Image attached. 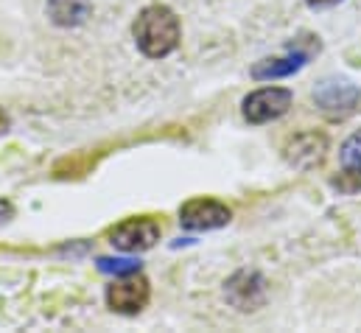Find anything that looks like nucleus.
<instances>
[{"mask_svg":"<svg viewBox=\"0 0 361 333\" xmlns=\"http://www.w3.org/2000/svg\"><path fill=\"white\" fill-rule=\"evenodd\" d=\"M140 260L137 258H98V269L104 272V274H115V277H121V274H140Z\"/></svg>","mask_w":361,"mask_h":333,"instance_id":"nucleus-12","label":"nucleus"},{"mask_svg":"<svg viewBox=\"0 0 361 333\" xmlns=\"http://www.w3.org/2000/svg\"><path fill=\"white\" fill-rule=\"evenodd\" d=\"M149 294H152V289H149V280L146 277L126 274V280L112 283L106 289V303L118 314H137L140 308H146Z\"/></svg>","mask_w":361,"mask_h":333,"instance_id":"nucleus-7","label":"nucleus"},{"mask_svg":"<svg viewBox=\"0 0 361 333\" xmlns=\"http://www.w3.org/2000/svg\"><path fill=\"white\" fill-rule=\"evenodd\" d=\"M132 34L146 56L163 59L180 45V20L169 6H146L135 20Z\"/></svg>","mask_w":361,"mask_h":333,"instance_id":"nucleus-1","label":"nucleus"},{"mask_svg":"<svg viewBox=\"0 0 361 333\" xmlns=\"http://www.w3.org/2000/svg\"><path fill=\"white\" fill-rule=\"evenodd\" d=\"M8 126H11V121H8V115H6L3 109H0V138H3L6 132H8Z\"/></svg>","mask_w":361,"mask_h":333,"instance_id":"nucleus-14","label":"nucleus"},{"mask_svg":"<svg viewBox=\"0 0 361 333\" xmlns=\"http://www.w3.org/2000/svg\"><path fill=\"white\" fill-rule=\"evenodd\" d=\"M291 107V92L286 87H264L244 98V118L250 123H269L274 118L286 115Z\"/></svg>","mask_w":361,"mask_h":333,"instance_id":"nucleus-3","label":"nucleus"},{"mask_svg":"<svg viewBox=\"0 0 361 333\" xmlns=\"http://www.w3.org/2000/svg\"><path fill=\"white\" fill-rule=\"evenodd\" d=\"M311 54L305 51H297V54H288V56H280V59H261L258 65H252L250 76L255 82H271V79H286L291 73H297L305 62H308Z\"/></svg>","mask_w":361,"mask_h":333,"instance_id":"nucleus-10","label":"nucleus"},{"mask_svg":"<svg viewBox=\"0 0 361 333\" xmlns=\"http://www.w3.org/2000/svg\"><path fill=\"white\" fill-rule=\"evenodd\" d=\"M14 216V205L11 202H6V199H0V224L3 222H8Z\"/></svg>","mask_w":361,"mask_h":333,"instance_id":"nucleus-13","label":"nucleus"},{"mask_svg":"<svg viewBox=\"0 0 361 333\" xmlns=\"http://www.w3.org/2000/svg\"><path fill=\"white\" fill-rule=\"evenodd\" d=\"M361 90L348 79H322L314 87V104L328 118H348L356 112Z\"/></svg>","mask_w":361,"mask_h":333,"instance_id":"nucleus-2","label":"nucleus"},{"mask_svg":"<svg viewBox=\"0 0 361 333\" xmlns=\"http://www.w3.org/2000/svg\"><path fill=\"white\" fill-rule=\"evenodd\" d=\"M339 163H342V174L336 179V188H342V190H361V129L353 132L342 143Z\"/></svg>","mask_w":361,"mask_h":333,"instance_id":"nucleus-9","label":"nucleus"},{"mask_svg":"<svg viewBox=\"0 0 361 333\" xmlns=\"http://www.w3.org/2000/svg\"><path fill=\"white\" fill-rule=\"evenodd\" d=\"M90 11H92L90 0H48L45 3V14L59 28H76V25H82L90 17Z\"/></svg>","mask_w":361,"mask_h":333,"instance_id":"nucleus-11","label":"nucleus"},{"mask_svg":"<svg viewBox=\"0 0 361 333\" xmlns=\"http://www.w3.org/2000/svg\"><path fill=\"white\" fill-rule=\"evenodd\" d=\"M160 238V224L154 219H126L109 233V244L121 252H143Z\"/></svg>","mask_w":361,"mask_h":333,"instance_id":"nucleus-4","label":"nucleus"},{"mask_svg":"<svg viewBox=\"0 0 361 333\" xmlns=\"http://www.w3.org/2000/svg\"><path fill=\"white\" fill-rule=\"evenodd\" d=\"M227 300L238 308V311H255L258 305H264L267 300V280L258 274V272H235L230 280H227Z\"/></svg>","mask_w":361,"mask_h":333,"instance_id":"nucleus-6","label":"nucleus"},{"mask_svg":"<svg viewBox=\"0 0 361 333\" xmlns=\"http://www.w3.org/2000/svg\"><path fill=\"white\" fill-rule=\"evenodd\" d=\"M305 3H308V6H317V8H319V6H334V3H339V0H305Z\"/></svg>","mask_w":361,"mask_h":333,"instance_id":"nucleus-15","label":"nucleus"},{"mask_svg":"<svg viewBox=\"0 0 361 333\" xmlns=\"http://www.w3.org/2000/svg\"><path fill=\"white\" fill-rule=\"evenodd\" d=\"M233 213L227 205L216 202V199H190L180 207V222L185 230H219L224 224H230Z\"/></svg>","mask_w":361,"mask_h":333,"instance_id":"nucleus-5","label":"nucleus"},{"mask_svg":"<svg viewBox=\"0 0 361 333\" xmlns=\"http://www.w3.org/2000/svg\"><path fill=\"white\" fill-rule=\"evenodd\" d=\"M328 152V138L319 135V132H302L297 138L288 140L286 146V160L297 168H311L317 163H322Z\"/></svg>","mask_w":361,"mask_h":333,"instance_id":"nucleus-8","label":"nucleus"}]
</instances>
